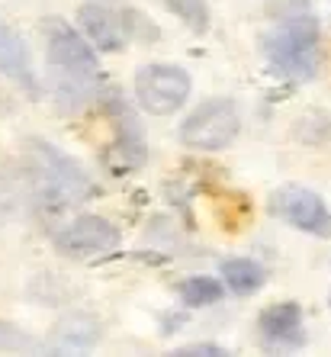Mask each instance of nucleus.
<instances>
[{
  "label": "nucleus",
  "instance_id": "dca6fc26",
  "mask_svg": "<svg viewBox=\"0 0 331 357\" xmlns=\"http://www.w3.org/2000/svg\"><path fill=\"white\" fill-rule=\"evenodd\" d=\"M0 351H29V338L3 319H0Z\"/></svg>",
  "mask_w": 331,
  "mask_h": 357
},
{
  "label": "nucleus",
  "instance_id": "423d86ee",
  "mask_svg": "<svg viewBox=\"0 0 331 357\" xmlns=\"http://www.w3.org/2000/svg\"><path fill=\"white\" fill-rule=\"evenodd\" d=\"M42 29H45V55L55 75H100L97 55L81 33H75L61 20H49Z\"/></svg>",
  "mask_w": 331,
  "mask_h": 357
},
{
  "label": "nucleus",
  "instance_id": "f8f14e48",
  "mask_svg": "<svg viewBox=\"0 0 331 357\" xmlns=\"http://www.w3.org/2000/svg\"><path fill=\"white\" fill-rule=\"evenodd\" d=\"M219 271H222L225 287H229L232 293H238V296L257 293L261 287H264V280H267L264 267L257 264V261H251V258H229V261L219 264Z\"/></svg>",
  "mask_w": 331,
  "mask_h": 357
},
{
  "label": "nucleus",
  "instance_id": "39448f33",
  "mask_svg": "<svg viewBox=\"0 0 331 357\" xmlns=\"http://www.w3.org/2000/svg\"><path fill=\"white\" fill-rule=\"evenodd\" d=\"M190 75L177 65H145L135 71V97L151 116H167L190 97Z\"/></svg>",
  "mask_w": 331,
  "mask_h": 357
},
{
  "label": "nucleus",
  "instance_id": "9b49d317",
  "mask_svg": "<svg viewBox=\"0 0 331 357\" xmlns=\"http://www.w3.org/2000/svg\"><path fill=\"white\" fill-rule=\"evenodd\" d=\"M100 338V325L93 316H87V312H75V316H65L55 328H52V351H61V354H68V351H84V348H93Z\"/></svg>",
  "mask_w": 331,
  "mask_h": 357
},
{
  "label": "nucleus",
  "instance_id": "f3484780",
  "mask_svg": "<svg viewBox=\"0 0 331 357\" xmlns=\"http://www.w3.org/2000/svg\"><path fill=\"white\" fill-rule=\"evenodd\" d=\"M177 357H225L229 351L215 348V344H190V348H177Z\"/></svg>",
  "mask_w": 331,
  "mask_h": 357
},
{
  "label": "nucleus",
  "instance_id": "1a4fd4ad",
  "mask_svg": "<svg viewBox=\"0 0 331 357\" xmlns=\"http://www.w3.org/2000/svg\"><path fill=\"white\" fill-rule=\"evenodd\" d=\"M261 338L270 348H302L306 344V328H302V309L296 303H273L261 312Z\"/></svg>",
  "mask_w": 331,
  "mask_h": 357
},
{
  "label": "nucleus",
  "instance_id": "20e7f679",
  "mask_svg": "<svg viewBox=\"0 0 331 357\" xmlns=\"http://www.w3.org/2000/svg\"><path fill=\"white\" fill-rule=\"evenodd\" d=\"M241 129L238 107L225 97H213L206 103H199L190 116L180 126V139L183 145L199 151H219L225 145H232V139Z\"/></svg>",
  "mask_w": 331,
  "mask_h": 357
},
{
  "label": "nucleus",
  "instance_id": "7ed1b4c3",
  "mask_svg": "<svg viewBox=\"0 0 331 357\" xmlns=\"http://www.w3.org/2000/svg\"><path fill=\"white\" fill-rule=\"evenodd\" d=\"M77 23L100 52H119L132 39L157 42V26L132 7L113 10L103 7V3H84L81 13H77Z\"/></svg>",
  "mask_w": 331,
  "mask_h": 357
},
{
  "label": "nucleus",
  "instance_id": "4468645a",
  "mask_svg": "<svg viewBox=\"0 0 331 357\" xmlns=\"http://www.w3.org/2000/svg\"><path fill=\"white\" fill-rule=\"evenodd\" d=\"M164 7L174 13L177 20L190 26V33H206L209 29V7L206 0H164Z\"/></svg>",
  "mask_w": 331,
  "mask_h": 357
},
{
  "label": "nucleus",
  "instance_id": "2eb2a0df",
  "mask_svg": "<svg viewBox=\"0 0 331 357\" xmlns=\"http://www.w3.org/2000/svg\"><path fill=\"white\" fill-rule=\"evenodd\" d=\"M309 10H312V0H267V17L280 20V23L309 17Z\"/></svg>",
  "mask_w": 331,
  "mask_h": 357
},
{
  "label": "nucleus",
  "instance_id": "6e6552de",
  "mask_svg": "<svg viewBox=\"0 0 331 357\" xmlns=\"http://www.w3.org/2000/svg\"><path fill=\"white\" fill-rule=\"evenodd\" d=\"M270 213L302 232H328L331 229V213L325 199L306 187H280L270 197Z\"/></svg>",
  "mask_w": 331,
  "mask_h": 357
},
{
  "label": "nucleus",
  "instance_id": "f03ea898",
  "mask_svg": "<svg viewBox=\"0 0 331 357\" xmlns=\"http://www.w3.org/2000/svg\"><path fill=\"white\" fill-rule=\"evenodd\" d=\"M264 59L277 75L290 81H312L318 71V23L312 17H299L280 23V29L264 36Z\"/></svg>",
  "mask_w": 331,
  "mask_h": 357
},
{
  "label": "nucleus",
  "instance_id": "ddd939ff",
  "mask_svg": "<svg viewBox=\"0 0 331 357\" xmlns=\"http://www.w3.org/2000/svg\"><path fill=\"white\" fill-rule=\"evenodd\" d=\"M222 293H225L222 283L213 280V277H187V280L180 283V299L193 309L213 306V303L222 299Z\"/></svg>",
  "mask_w": 331,
  "mask_h": 357
},
{
  "label": "nucleus",
  "instance_id": "0eeeda50",
  "mask_svg": "<svg viewBox=\"0 0 331 357\" xmlns=\"http://www.w3.org/2000/svg\"><path fill=\"white\" fill-rule=\"evenodd\" d=\"M119 245L116 225L107 222L103 216H77L65 229L55 232V248L65 258H93L103 251H113Z\"/></svg>",
  "mask_w": 331,
  "mask_h": 357
},
{
  "label": "nucleus",
  "instance_id": "f257e3e1",
  "mask_svg": "<svg viewBox=\"0 0 331 357\" xmlns=\"http://www.w3.org/2000/svg\"><path fill=\"white\" fill-rule=\"evenodd\" d=\"M23 165H26V187L39 213H61L93 193V183L75 158L42 139H29L23 145Z\"/></svg>",
  "mask_w": 331,
  "mask_h": 357
},
{
  "label": "nucleus",
  "instance_id": "9d476101",
  "mask_svg": "<svg viewBox=\"0 0 331 357\" xmlns=\"http://www.w3.org/2000/svg\"><path fill=\"white\" fill-rule=\"evenodd\" d=\"M0 75L17 81L20 87H26L29 93H36V71H33V59L26 42L20 39L13 29L0 26Z\"/></svg>",
  "mask_w": 331,
  "mask_h": 357
}]
</instances>
